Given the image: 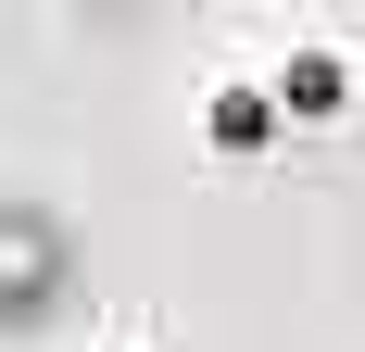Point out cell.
<instances>
[{"instance_id":"cell-1","label":"cell","mask_w":365,"mask_h":352,"mask_svg":"<svg viewBox=\"0 0 365 352\" xmlns=\"http://www.w3.org/2000/svg\"><path fill=\"white\" fill-rule=\"evenodd\" d=\"M51 277H63L51 227H38V214H0V327H13V315H38V302H51Z\"/></svg>"}]
</instances>
